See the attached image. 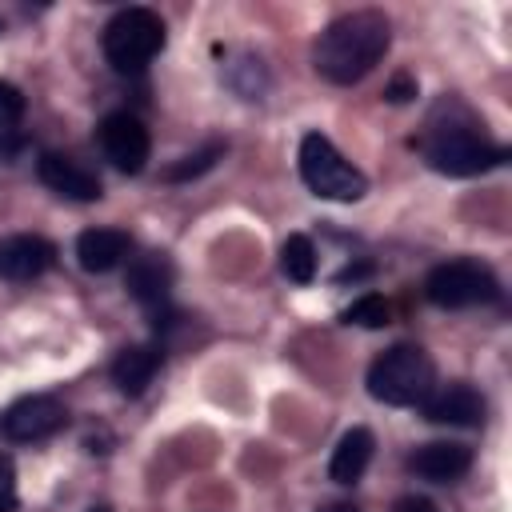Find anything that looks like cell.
I'll return each mask as SVG.
<instances>
[{"label":"cell","instance_id":"1","mask_svg":"<svg viewBox=\"0 0 512 512\" xmlns=\"http://www.w3.org/2000/svg\"><path fill=\"white\" fill-rule=\"evenodd\" d=\"M388 44H392V24L384 12L372 8L348 12L320 32L312 64L328 84H356L384 60Z\"/></svg>","mask_w":512,"mask_h":512},{"label":"cell","instance_id":"2","mask_svg":"<svg viewBox=\"0 0 512 512\" xmlns=\"http://www.w3.org/2000/svg\"><path fill=\"white\" fill-rule=\"evenodd\" d=\"M504 156L508 152L500 144H492L468 116L432 124L424 136V160L444 176H476V172L504 164Z\"/></svg>","mask_w":512,"mask_h":512},{"label":"cell","instance_id":"3","mask_svg":"<svg viewBox=\"0 0 512 512\" xmlns=\"http://www.w3.org/2000/svg\"><path fill=\"white\" fill-rule=\"evenodd\" d=\"M432 388H436V368H432V356L420 344H392L368 368L372 400L392 404V408L420 404Z\"/></svg>","mask_w":512,"mask_h":512},{"label":"cell","instance_id":"4","mask_svg":"<svg viewBox=\"0 0 512 512\" xmlns=\"http://www.w3.org/2000/svg\"><path fill=\"white\" fill-rule=\"evenodd\" d=\"M168 32L164 20L152 8H120L108 24H104V56L116 72H140L148 68L160 48H164Z\"/></svg>","mask_w":512,"mask_h":512},{"label":"cell","instance_id":"5","mask_svg":"<svg viewBox=\"0 0 512 512\" xmlns=\"http://www.w3.org/2000/svg\"><path fill=\"white\" fill-rule=\"evenodd\" d=\"M300 176L316 196L340 200V204H352V200H360L368 192L364 172L352 160H344L336 152V144L328 136H320V132H308L300 140Z\"/></svg>","mask_w":512,"mask_h":512},{"label":"cell","instance_id":"6","mask_svg":"<svg viewBox=\"0 0 512 512\" xmlns=\"http://www.w3.org/2000/svg\"><path fill=\"white\" fill-rule=\"evenodd\" d=\"M424 296L436 308H472V304H492L500 296V284L492 268L480 260H448L428 272Z\"/></svg>","mask_w":512,"mask_h":512},{"label":"cell","instance_id":"7","mask_svg":"<svg viewBox=\"0 0 512 512\" xmlns=\"http://www.w3.org/2000/svg\"><path fill=\"white\" fill-rule=\"evenodd\" d=\"M96 140H100V152L128 176H136L144 164H148V152H152V136L144 128L140 116L132 112H108L96 128Z\"/></svg>","mask_w":512,"mask_h":512},{"label":"cell","instance_id":"8","mask_svg":"<svg viewBox=\"0 0 512 512\" xmlns=\"http://www.w3.org/2000/svg\"><path fill=\"white\" fill-rule=\"evenodd\" d=\"M68 424V412L60 400L52 396H24L16 404L4 408L0 416V432L16 444H32V440H48L52 432H60Z\"/></svg>","mask_w":512,"mask_h":512},{"label":"cell","instance_id":"9","mask_svg":"<svg viewBox=\"0 0 512 512\" xmlns=\"http://www.w3.org/2000/svg\"><path fill=\"white\" fill-rule=\"evenodd\" d=\"M420 408L432 424H452V428H476V424H484V412H488L484 396L468 380H452V384L432 388L420 400Z\"/></svg>","mask_w":512,"mask_h":512},{"label":"cell","instance_id":"10","mask_svg":"<svg viewBox=\"0 0 512 512\" xmlns=\"http://www.w3.org/2000/svg\"><path fill=\"white\" fill-rule=\"evenodd\" d=\"M36 176H40L56 196H64V200L88 204V200H100V196H104L100 176H96L88 164H80L76 156H68V152H44V156L36 160Z\"/></svg>","mask_w":512,"mask_h":512},{"label":"cell","instance_id":"11","mask_svg":"<svg viewBox=\"0 0 512 512\" xmlns=\"http://www.w3.org/2000/svg\"><path fill=\"white\" fill-rule=\"evenodd\" d=\"M56 264V248L52 240L36 236V232H16V236H0V276L12 284L36 280Z\"/></svg>","mask_w":512,"mask_h":512},{"label":"cell","instance_id":"12","mask_svg":"<svg viewBox=\"0 0 512 512\" xmlns=\"http://www.w3.org/2000/svg\"><path fill=\"white\" fill-rule=\"evenodd\" d=\"M408 468L420 480L448 484V480H460L472 468V448L468 444H456V440H428V444H420L408 456Z\"/></svg>","mask_w":512,"mask_h":512},{"label":"cell","instance_id":"13","mask_svg":"<svg viewBox=\"0 0 512 512\" xmlns=\"http://www.w3.org/2000/svg\"><path fill=\"white\" fill-rule=\"evenodd\" d=\"M124 288L148 308H164L168 304V292H172V260L164 252H144L128 264V276H124Z\"/></svg>","mask_w":512,"mask_h":512},{"label":"cell","instance_id":"14","mask_svg":"<svg viewBox=\"0 0 512 512\" xmlns=\"http://www.w3.org/2000/svg\"><path fill=\"white\" fill-rule=\"evenodd\" d=\"M128 248H132L128 232H120V228H88L76 240V260H80L84 272H112L116 264H124Z\"/></svg>","mask_w":512,"mask_h":512},{"label":"cell","instance_id":"15","mask_svg":"<svg viewBox=\"0 0 512 512\" xmlns=\"http://www.w3.org/2000/svg\"><path fill=\"white\" fill-rule=\"evenodd\" d=\"M160 348L156 344H128V348H120L116 352V360H112V384L124 392V396H140L148 384H152V376L160 372Z\"/></svg>","mask_w":512,"mask_h":512},{"label":"cell","instance_id":"16","mask_svg":"<svg viewBox=\"0 0 512 512\" xmlns=\"http://www.w3.org/2000/svg\"><path fill=\"white\" fill-rule=\"evenodd\" d=\"M372 448H376V440H372L368 428H352V432H344L340 444L332 448L328 476H332L336 484H356V480L364 476L368 460H372Z\"/></svg>","mask_w":512,"mask_h":512},{"label":"cell","instance_id":"17","mask_svg":"<svg viewBox=\"0 0 512 512\" xmlns=\"http://www.w3.org/2000/svg\"><path fill=\"white\" fill-rule=\"evenodd\" d=\"M280 272L292 284H308L316 276V244L304 232H292L284 240V248H280Z\"/></svg>","mask_w":512,"mask_h":512},{"label":"cell","instance_id":"18","mask_svg":"<svg viewBox=\"0 0 512 512\" xmlns=\"http://www.w3.org/2000/svg\"><path fill=\"white\" fill-rule=\"evenodd\" d=\"M344 320L348 324H360V328H384L388 324V300L376 296V292H364L360 300H352L344 308Z\"/></svg>","mask_w":512,"mask_h":512},{"label":"cell","instance_id":"19","mask_svg":"<svg viewBox=\"0 0 512 512\" xmlns=\"http://www.w3.org/2000/svg\"><path fill=\"white\" fill-rule=\"evenodd\" d=\"M220 152H224V144H208V148H200V152L184 156V164L168 168V172H164V180H188V176H200V172H208V168L216 164V156H220Z\"/></svg>","mask_w":512,"mask_h":512},{"label":"cell","instance_id":"20","mask_svg":"<svg viewBox=\"0 0 512 512\" xmlns=\"http://www.w3.org/2000/svg\"><path fill=\"white\" fill-rule=\"evenodd\" d=\"M24 116V92L16 88V84H8V80H0V128H8V124H16Z\"/></svg>","mask_w":512,"mask_h":512},{"label":"cell","instance_id":"21","mask_svg":"<svg viewBox=\"0 0 512 512\" xmlns=\"http://www.w3.org/2000/svg\"><path fill=\"white\" fill-rule=\"evenodd\" d=\"M16 508V464L12 456L0 452V512H12Z\"/></svg>","mask_w":512,"mask_h":512},{"label":"cell","instance_id":"22","mask_svg":"<svg viewBox=\"0 0 512 512\" xmlns=\"http://www.w3.org/2000/svg\"><path fill=\"white\" fill-rule=\"evenodd\" d=\"M412 96H416V80L400 72V76L388 84V100H392V104H404V100H412Z\"/></svg>","mask_w":512,"mask_h":512},{"label":"cell","instance_id":"23","mask_svg":"<svg viewBox=\"0 0 512 512\" xmlns=\"http://www.w3.org/2000/svg\"><path fill=\"white\" fill-rule=\"evenodd\" d=\"M392 512H436V504H432V500H424V496H400Z\"/></svg>","mask_w":512,"mask_h":512},{"label":"cell","instance_id":"24","mask_svg":"<svg viewBox=\"0 0 512 512\" xmlns=\"http://www.w3.org/2000/svg\"><path fill=\"white\" fill-rule=\"evenodd\" d=\"M320 512H360V508H352V504H328V508H320Z\"/></svg>","mask_w":512,"mask_h":512},{"label":"cell","instance_id":"25","mask_svg":"<svg viewBox=\"0 0 512 512\" xmlns=\"http://www.w3.org/2000/svg\"><path fill=\"white\" fill-rule=\"evenodd\" d=\"M92 512H108V508H92Z\"/></svg>","mask_w":512,"mask_h":512}]
</instances>
